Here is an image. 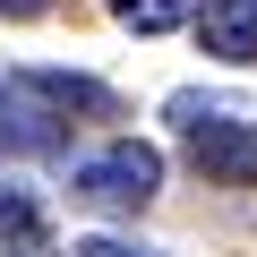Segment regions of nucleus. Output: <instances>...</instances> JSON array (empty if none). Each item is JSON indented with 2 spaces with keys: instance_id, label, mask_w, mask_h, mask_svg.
I'll return each instance as SVG.
<instances>
[{
  "instance_id": "f257e3e1",
  "label": "nucleus",
  "mask_w": 257,
  "mask_h": 257,
  "mask_svg": "<svg viewBox=\"0 0 257 257\" xmlns=\"http://www.w3.org/2000/svg\"><path fill=\"white\" fill-rule=\"evenodd\" d=\"M172 128H180V146H189V163H197L206 180L257 189V120H248V111H223V103L180 94V103H172Z\"/></svg>"
},
{
  "instance_id": "f03ea898",
  "label": "nucleus",
  "mask_w": 257,
  "mask_h": 257,
  "mask_svg": "<svg viewBox=\"0 0 257 257\" xmlns=\"http://www.w3.org/2000/svg\"><path fill=\"white\" fill-rule=\"evenodd\" d=\"M155 189H163V155H155L146 138H111L103 155L77 163V197H86V206H111V214H138Z\"/></svg>"
},
{
  "instance_id": "7ed1b4c3",
  "label": "nucleus",
  "mask_w": 257,
  "mask_h": 257,
  "mask_svg": "<svg viewBox=\"0 0 257 257\" xmlns=\"http://www.w3.org/2000/svg\"><path fill=\"white\" fill-rule=\"evenodd\" d=\"M60 138H69V120L43 111L18 77H0V155H52Z\"/></svg>"
},
{
  "instance_id": "20e7f679",
  "label": "nucleus",
  "mask_w": 257,
  "mask_h": 257,
  "mask_svg": "<svg viewBox=\"0 0 257 257\" xmlns=\"http://www.w3.org/2000/svg\"><path fill=\"white\" fill-rule=\"evenodd\" d=\"M0 257H52V214L18 180H0Z\"/></svg>"
},
{
  "instance_id": "39448f33",
  "label": "nucleus",
  "mask_w": 257,
  "mask_h": 257,
  "mask_svg": "<svg viewBox=\"0 0 257 257\" xmlns=\"http://www.w3.org/2000/svg\"><path fill=\"white\" fill-rule=\"evenodd\" d=\"M189 18H197V43L214 60H257V0H206Z\"/></svg>"
},
{
  "instance_id": "423d86ee",
  "label": "nucleus",
  "mask_w": 257,
  "mask_h": 257,
  "mask_svg": "<svg viewBox=\"0 0 257 257\" xmlns=\"http://www.w3.org/2000/svg\"><path fill=\"white\" fill-rule=\"evenodd\" d=\"M18 86L43 103V111H94V120H111L120 103H111V86H94V77H69V69H18Z\"/></svg>"
},
{
  "instance_id": "0eeeda50",
  "label": "nucleus",
  "mask_w": 257,
  "mask_h": 257,
  "mask_svg": "<svg viewBox=\"0 0 257 257\" xmlns=\"http://www.w3.org/2000/svg\"><path fill=\"white\" fill-rule=\"evenodd\" d=\"M111 18H120L128 35H172V26L189 18V0H111Z\"/></svg>"
},
{
  "instance_id": "6e6552de",
  "label": "nucleus",
  "mask_w": 257,
  "mask_h": 257,
  "mask_svg": "<svg viewBox=\"0 0 257 257\" xmlns=\"http://www.w3.org/2000/svg\"><path fill=\"white\" fill-rule=\"evenodd\" d=\"M52 257H155V248H120V240H69V248H52Z\"/></svg>"
},
{
  "instance_id": "1a4fd4ad",
  "label": "nucleus",
  "mask_w": 257,
  "mask_h": 257,
  "mask_svg": "<svg viewBox=\"0 0 257 257\" xmlns=\"http://www.w3.org/2000/svg\"><path fill=\"white\" fill-rule=\"evenodd\" d=\"M52 0H0V18H43Z\"/></svg>"
}]
</instances>
